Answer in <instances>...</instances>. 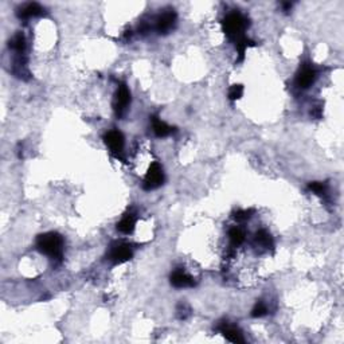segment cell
<instances>
[{
	"label": "cell",
	"mask_w": 344,
	"mask_h": 344,
	"mask_svg": "<svg viewBox=\"0 0 344 344\" xmlns=\"http://www.w3.org/2000/svg\"><path fill=\"white\" fill-rule=\"evenodd\" d=\"M38 250L49 256L51 260L61 262L64 258V238L58 233H46L36 238Z\"/></svg>",
	"instance_id": "6da1fadb"
},
{
	"label": "cell",
	"mask_w": 344,
	"mask_h": 344,
	"mask_svg": "<svg viewBox=\"0 0 344 344\" xmlns=\"http://www.w3.org/2000/svg\"><path fill=\"white\" fill-rule=\"evenodd\" d=\"M222 25H223V30H225L227 38L233 42H237L238 39H241L242 36H245L243 31L249 26V23L242 14L231 12L223 19Z\"/></svg>",
	"instance_id": "7a4b0ae2"
},
{
	"label": "cell",
	"mask_w": 344,
	"mask_h": 344,
	"mask_svg": "<svg viewBox=\"0 0 344 344\" xmlns=\"http://www.w3.org/2000/svg\"><path fill=\"white\" fill-rule=\"evenodd\" d=\"M129 103H131V92H129L127 85L121 84L118 86L116 94H114L113 101V108L117 117H123L125 112H127V109H128Z\"/></svg>",
	"instance_id": "3957f363"
},
{
	"label": "cell",
	"mask_w": 344,
	"mask_h": 344,
	"mask_svg": "<svg viewBox=\"0 0 344 344\" xmlns=\"http://www.w3.org/2000/svg\"><path fill=\"white\" fill-rule=\"evenodd\" d=\"M163 182H164L163 168L160 167L159 163H152L148 170L147 175H145V179H144L143 188L147 191H151V190H155V188L162 186Z\"/></svg>",
	"instance_id": "277c9868"
},
{
	"label": "cell",
	"mask_w": 344,
	"mask_h": 344,
	"mask_svg": "<svg viewBox=\"0 0 344 344\" xmlns=\"http://www.w3.org/2000/svg\"><path fill=\"white\" fill-rule=\"evenodd\" d=\"M105 144L108 145L110 152L113 153L116 158L120 156V153L123 152L124 148V136L123 133L118 131H109L105 136H103Z\"/></svg>",
	"instance_id": "5b68a950"
},
{
	"label": "cell",
	"mask_w": 344,
	"mask_h": 344,
	"mask_svg": "<svg viewBox=\"0 0 344 344\" xmlns=\"http://www.w3.org/2000/svg\"><path fill=\"white\" fill-rule=\"evenodd\" d=\"M132 256L133 253L131 246L127 245V243H117L110 249L109 260L112 261L113 264H123V262H127V261L131 260Z\"/></svg>",
	"instance_id": "8992f818"
},
{
	"label": "cell",
	"mask_w": 344,
	"mask_h": 344,
	"mask_svg": "<svg viewBox=\"0 0 344 344\" xmlns=\"http://www.w3.org/2000/svg\"><path fill=\"white\" fill-rule=\"evenodd\" d=\"M176 23V14L173 11H166L156 19V30L159 34H168Z\"/></svg>",
	"instance_id": "52a82bcc"
},
{
	"label": "cell",
	"mask_w": 344,
	"mask_h": 344,
	"mask_svg": "<svg viewBox=\"0 0 344 344\" xmlns=\"http://www.w3.org/2000/svg\"><path fill=\"white\" fill-rule=\"evenodd\" d=\"M316 81V71L310 66H304L296 77V86L299 89H308Z\"/></svg>",
	"instance_id": "ba28073f"
},
{
	"label": "cell",
	"mask_w": 344,
	"mask_h": 344,
	"mask_svg": "<svg viewBox=\"0 0 344 344\" xmlns=\"http://www.w3.org/2000/svg\"><path fill=\"white\" fill-rule=\"evenodd\" d=\"M218 330L221 331L222 335L226 338L227 340H230L231 343H245V339H243V335L237 327L234 325H230L227 321H223Z\"/></svg>",
	"instance_id": "9c48e42d"
},
{
	"label": "cell",
	"mask_w": 344,
	"mask_h": 344,
	"mask_svg": "<svg viewBox=\"0 0 344 344\" xmlns=\"http://www.w3.org/2000/svg\"><path fill=\"white\" fill-rule=\"evenodd\" d=\"M171 284L175 288H188L195 285V281L192 280L191 275H188L182 269H176L171 275Z\"/></svg>",
	"instance_id": "30bf717a"
},
{
	"label": "cell",
	"mask_w": 344,
	"mask_h": 344,
	"mask_svg": "<svg viewBox=\"0 0 344 344\" xmlns=\"http://www.w3.org/2000/svg\"><path fill=\"white\" fill-rule=\"evenodd\" d=\"M44 12V8L38 3H27L22 8H19L18 11V16L20 19H30V18H35V16H39Z\"/></svg>",
	"instance_id": "8fae6325"
},
{
	"label": "cell",
	"mask_w": 344,
	"mask_h": 344,
	"mask_svg": "<svg viewBox=\"0 0 344 344\" xmlns=\"http://www.w3.org/2000/svg\"><path fill=\"white\" fill-rule=\"evenodd\" d=\"M152 127L153 132L158 138H166V136H170V135L175 132V128H172L166 123H163L158 116H152Z\"/></svg>",
	"instance_id": "7c38bea8"
},
{
	"label": "cell",
	"mask_w": 344,
	"mask_h": 344,
	"mask_svg": "<svg viewBox=\"0 0 344 344\" xmlns=\"http://www.w3.org/2000/svg\"><path fill=\"white\" fill-rule=\"evenodd\" d=\"M135 223H136V216L131 214V212L125 214L123 216V219L117 223V230L124 233V234H129L135 229Z\"/></svg>",
	"instance_id": "4fadbf2b"
},
{
	"label": "cell",
	"mask_w": 344,
	"mask_h": 344,
	"mask_svg": "<svg viewBox=\"0 0 344 344\" xmlns=\"http://www.w3.org/2000/svg\"><path fill=\"white\" fill-rule=\"evenodd\" d=\"M10 47L16 51V54H25L26 50V38L22 33H18L14 38L10 40Z\"/></svg>",
	"instance_id": "5bb4252c"
},
{
	"label": "cell",
	"mask_w": 344,
	"mask_h": 344,
	"mask_svg": "<svg viewBox=\"0 0 344 344\" xmlns=\"http://www.w3.org/2000/svg\"><path fill=\"white\" fill-rule=\"evenodd\" d=\"M256 242L264 249H272L273 247V238L266 230H260L256 233Z\"/></svg>",
	"instance_id": "9a60e30c"
},
{
	"label": "cell",
	"mask_w": 344,
	"mask_h": 344,
	"mask_svg": "<svg viewBox=\"0 0 344 344\" xmlns=\"http://www.w3.org/2000/svg\"><path fill=\"white\" fill-rule=\"evenodd\" d=\"M229 238L233 246H240L242 242L245 241V233L240 227H233L229 231Z\"/></svg>",
	"instance_id": "2e32d148"
},
{
	"label": "cell",
	"mask_w": 344,
	"mask_h": 344,
	"mask_svg": "<svg viewBox=\"0 0 344 344\" xmlns=\"http://www.w3.org/2000/svg\"><path fill=\"white\" fill-rule=\"evenodd\" d=\"M243 94V86L242 85H233L229 90V100L230 101H237L240 100Z\"/></svg>",
	"instance_id": "e0dca14e"
},
{
	"label": "cell",
	"mask_w": 344,
	"mask_h": 344,
	"mask_svg": "<svg viewBox=\"0 0 344 344\" xmlns=\"http://www.w3.org/2000/svg\"><path fill=\"white\" fill-rule=\"evenodd\" d=\"M266 313H268V307H266V304L264 301H258L256 304V307L251 310V316H253V317H262V316H265Z\"/></svg>",
	"instance_id": "ac0fdd59"
},
{
	"label": "cell",
	"mask_w": 344,
	"mask_h": 344,
	"mask_svg": "<svg viewBox=\"0 0 344 344\" xmlns=\"http://www.w3.org/2000/svg\"><path fill=\"white\" fill-rule=\"evenodd\" d=\"M308 188H310V191H313L315 194H317V195H324L325 191H327V184H325V183L313 182V183H310V186H308Z\"/></svg>",
	"instance_id": "d6986e66"
},
{
	"label": "cell",
	"mask_w": 344,
	"mask_h": 344,
	"mask_svg": "<svg viewBox=\"0 0 344 344\" xmlns=\"http://www.w3.org/2000/svg\"><path fill=\"white\" fill-rule=\"evenodd\" d=\"M253 212H254L253 210H238L237 212H234V218L238 222H243L246 219H249Z\"/></svg>",
	"instance_id": "ffe728a7"
},
{
	"label": "cell",
	"mask_w": 344,
	"mask_h": 344,
	"mask_svg": "<svg viewBox=\"0 0 344 344\" xmlns=\"http://www.w3.org/2000/svg\"><path fill=\"white\" fill-rule=\"evenodd\" d=\"M177 312H179V317H180V319H186L187 315L190 313V310L187 308L186 305L182 304V307L179 305V308H177Z\"/></svg>",
	"instance_id": "44dd1931"
},
{
	"label": "cell",
	"mask_w": 344,
	"mask_h": 344,
	"mask_svg": "<svg viewBox=\"0 0 344 344\" xmlns=\"http://www.w3.org/2000/svg\"><path fill=\"white\" fill-rule=\"evenodd\" d=\"M310 114H312L313 117L320 118L321 117V108H319V106H317V108L312 109V110H310Z\"/></svg>",
	"instance_id": "7402d4cb"
},
{
	"label": "cell",
	"mask_w": 344,
	"mask_h": 344,
	"mask_svg": "<svg viewBox=\"0 0 344 344\" xmlns=\"http://www.w3.org/2000/svg\"><path fill=\"white\" fill-rule=\"evenodd\" d=\"M282 7H284V11H289L292 8V3H282Z\"/></svg>",
	"instance_id": "603a6c76"
}]
</instances>
